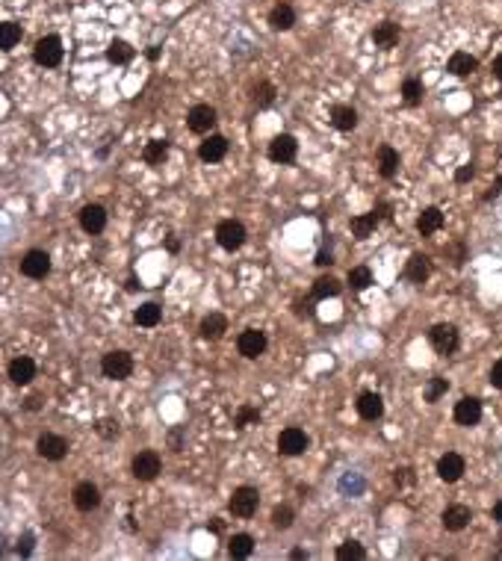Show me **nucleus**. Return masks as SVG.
<instances>
[{"instance_id": "nucleus-50", "label": "nucleus", "mask_w": 502, "mask_h": 561, "mask_svg": "<svg viewBox=\"0 0 502 561\" xmlns=\"http://www.w3.org/2000/svg\"><path fill=\"white\" fill-rule=\"evenodd\" d=\"M316 266H323V269H325V266H334V254L323 248V251L316 254Z\"/></svg>"}, {"instance_id": "nucleus-44", "label": "nucleus", "mask_w": 502, "mask_h": 561, "mask_svg": "<svg viewBox=\"0 0 502 561\" xmlns=\"http://www.w3.org/2000/svg\"><path fill=\"white\" fill-rule=\"evenodd\" d=\"M293 313L301 316V319H313V316H316L310 298H296V302H293Z\"/></svg>"}, {"instance_id": "nucleus-53", "label": "nucleus", "mask_w": 502, "mask_h": 561, "mask_svg": "<svg viewBox=\"0 0 502 561\" xmlns=\"http://www.w3.org/2000/svg\"><path fill=\"white\" fill-rule=\"evenodd\" d=\"M393 482H396V485H405V482H414V476H411V470H396Z\"/></svg>"}, {"instance_id": "nucleus-10", "label": "nucleus", "mask_w": 502, "mask_h": 561, "mask_svg": "<svg viewBox=\"0 0 502 561\" xmlns=\"http://www.w3.org/2000/svg\"><path fill=\"white\" fill-rule=\"evenodd\" d=\"M266 346H269V340H266V334L260 331V328H246L243 334L236 337V349H239V355L249 357V360L260 357V355L266 352Z\"/></svg>"}, {"instance_id": "nucleus-28", "label": "nucleus", "mask_w": 502, "mask_h": 561, "mask_svg": "<svg viewBox=\"0 0 502 561\" xmlns=\"http://www.w3.org/2000/svg\"><path fill=\"white\" fill-rule=\"evenodd\" d=\"M444 222H446V219H444V213H440L437 207H426L423 213L417 216V231L423 236H432V234H437L440 228H444Z\"/></svg>"}, {"instance_id": "nucleus-45", "label": "nucleus", "mask_w": 502, "mask_h": 561, "mask_svg": "<svg viewBox=\"0 0 502 561\" xmlns=\"http://www.w3.org/2000/svg\"><path fill=\"white\" fill-rule=\"evenodd\" d=\"M184 437H187V429H172V431H169V449H172V452H180V449H184Z\"/></svg>"}, {"instance_id": "nucleus-56", "label": "nucleus", "mask_w": 502, "mask_h": 561, "mask_svg": "<svg viewBox=\"0 0 502 561\" xmlns=\"http://www.w3.org/2000/svg\"><path fill=\"white\" fill-rule=\"evenodd\" d=\"M491 68H493V77H496V80H502V53L493 59V65H491Z\"/></svg>"}, {"instance_id": "nucleus-54", "label": "nucleus", "mask_w": 502, "mask_h": 561, "mask_svg": "<svg viewBox=\"0 0 502 561\" xmlns=\"http://www.w3.org/2000/svg\"><path fill=\"white\" fill-rule=\"evenodd\" d=\"M166 248H169V254H177V251H180V239H177L174 234L166 236Z\"/></svg>"}, {"instance_id": "nucleus-30", "label": "nucleus", "mask_w": 502, "mask_h": 561, "mask_svg": "<svg viewBox=\"0 0 502 561\" xmlns=\"http://www.w3.org/2000/svg\"><path fill=\"white\" fill-rule=\"evenodd\" d=\"M160 319H163V308H160L157 302H145V305H139V308H136V313H133V323H136V325H142V328H157V325H160Z\"/></svg>"}, {"instance_id": "nucleus-4", "label": "nucleus", "mask_w": 502, "mask_h": 561, "mask_svg": "<svg viewBox=\"0 0 502 561\" xmlns=\"http://www.w3.org/2000/svg\"><path fill=\"white\" fill-rule=\"evenodd\" d=\"M429 343H432V349H434L437 355L449 357V355H455L458 346H461V334H458V328H455L452 323H437V325L429 331Z\"/></svg>"}, {"instance_id": "nucleus-57", "label": "nucleus", "mask_w": 502, "mask_h": 561, "mask_svg": "<svg viewBox=\"0 0 502 561\" xmlns=\"http://www.w3.org/2000/svg\"><path fill=\"white\" fill-rule=\"evenodd\" d=\"M290 558H293V561H305V558H308V550H301V547H296V550L290 552Z\"/></svg>"}, {"instance_id": "nucleus-32", "label": "nucleus", "mask_w": 502, "mask_h": 561, "mask_svg": "<svg viewBox=\"0 0 502 561\" xmlns=\"http://www.w3.org/2000/svg\"><path fill=\"white\" fill-rule=\"evenodd\" d=\"M133 56H136V51H133L130 42H125V38H115V42H110V48H107V59L113 65H127Z\"/></svg>"}, {"instance_id": "nucleus-20", "label": "nucleus", "mask_w": 502, "mask_h": 561, "mask_svg": "<svg viewBox=\"0 0 502 561\" xmlns=\"http://www.w3.org/2000/svg\"><path fill=\"white\" fill-rule=\"evenodd\" d=\"M440 520H444V529L446 532H464L470 526V520H473V511L467 505H449Z\"/></svg>"}, {"instance_id": "nucleus-22", "label": "nucleus", "mask_w": 502, "mask_h": 561, "mask_svg": "<svg viewBox=\"0 0 502 561\" xmlns=\"http://www.w3.org/2000/svg\"><path fill=\"white\" fill-rule=\"evenodd\" d=\"M476 68H479V59L473 53H467V51H455L449 56V63H446V71L452 77H470Z\"/></svg>"}, {"instance_id": "nucleus-38", "label": "nucleus", "mask_w": 502, "mask_h": 561, "mask_svg": "<svg viewBox=\"0 0 502 561\" xmlns=\"http://www.w3.org/2000/svg\"><path fill=\"white\" fill-rule=\"evenodd\" d=\"M364 558H367V550L357 540H343L337 547V561H364Z\"/></svg>"}, {"instance_id": "nucleus-60", "label": "nucleus", "mask_w": 502, "mask_h": 561, "mask_svg": "<svg viewBox=\"0 0 502 561\" xmlns=\"http://www.w3.org/2000/svg\"><path fill=\"white\" fill-rule=\"evenodd\" d=\"M127 290H130V293H136V290H139V280H136V278H130V280H127Z\"/></svg>"}, {"instance_id": "nucleus-12", "label": "nucleus", "mask_w": 502, "mask_h": 561, "mask_svg": "<svg viewBox=\"0 0 502 561\" xmlns=\"http://www.w3.org/2000/svg\"><path fill=\"white\" fill-rule=\"evenodd\" d=\"M36 452L42 455L45 461H63L68 455V440L63 434H51L45 431L42 437L36 440Z\"/></svg>"}, {"instance_id": "nucleus-31", "label": "nucleus", "mask_w": 502, "mask_h": 561, "mask_svg": "<svg viewBox=\"0 0 502 561\" xmlns=\"http://www.w3.org/2000/svg\"><path fill=\"white\" fill-rule=\"evenodd\" d=\"M343 293V284L334 275H323L313 280V302H323V298H337Z\"/></svg>"}, {"instance_id": "nucleus-33", "label": "nucleus", "mask_w": 502, "mask_h": 561, "mask_svg": "<svg viewBox=\"0 0 502 561\" xmlns=\"http://www.w3.org/2000/svg\"><path fill=\"white\" fill-rule=\"evenodd\" d=\"M169 157V142L166 139H151V142L142 148V159L148 166H163Z\"/></svg>"}, {"instance_id": "nucleus-51", "label": "nucleus", "mask_w": 502, "mask_h": 561, "mask_svg": "<svg viewBox=\"0 0 502 561\" xmlns=\"http://www.w3.org/2000/svg\"><path fill=\"white\" fill-rule=\"evenodd\" d=\"M499 195H502V174H499V180H496V184H493V187L485 192V201H493V198H499Z\"/></svg>"}, {"instance_id": "nucleus-59", "label": "nucleus", "mask_w": 502, "mask_h": 561, "mask_svg": "<svg viewBox=\"0 0 502 561\" xmlns=\"http://www.w3.org/2000/svg\"><path fill=\"white\" fill-rule=\"evenodd\" d=\"M493 520L502 526V503H496V505H493Z\"/></svg>"}, {"instance_id": "nucleus-7", "label": "nucleus", "mask_w": 502, "mask_h": 561, "mask_svg": "<svg viewBox=\"0 0 502 561\" xmlns=\"http://www.w3.org/2000/svg\"><path fill=\"white\" fill-rule=\"evenodd\" d=\"M21 275L33 278V280H45L51 275V254L42 248H30L21 257Z\"/></svg>"}, {"instance_id": "nucleus-25", "label": "nucleus", "mask_w": 502, "mask_h": 561, "mask_svg": "<svg viewBox=\"0 0 502 561\" xmlns=\"http://www.w3.org/2000/svg\"><path fill=\"white\" fill-rule=\"evenodd\" d=\"M399 36H402L399 24H393V21H381V24H375V30H372V42H375V48L390 51V48H396V45H399Z\"/></svg>"}, {"instance_id": "nucleus-15", "label": "nucleus", "mask_w": 502, "mask_h": 561, "mask_svg": "<svg viewBox=\"0 0 502 561\" xmlns=\"http://www.w3.org/2000/svg\"><path fill=\"white\" fill-rule=\"evenodd\" d=\"M225 154H228V139H225V136H219V133H210V136L204 139V142L198 145V157H201V163H222Z\"/></svg>"}, {"instance_id": "nucleus-48", "label": "nucleus", "mask_w": 502, "mask_h": 561, "mask_svg": "<svg viewBox=\"0 0 502 561\" xmlns=\"http://www.w3.org/2000/svg\"><path fill=\"white\" fill-rule=\"evenodd\" d=\"M491 384H493L496 390H502V357L491 367Z\"/></svg>"}, {"instance_id": "nucleus-40", "label": "nucleus", "mask_w": 502, "mask_h": 561, "mask_svg": "<svg viewBox=\"0 0 502 561\" xmlns=\"http://www.w3.org/2000/svg\"><path fill=\"white\" fill-rule=\"evenodd\" d=\"M293 520H296V511H293L290 505H275V508H272V526H275V529H281V532L290 529Z\"/></svg>"}, {"instance_id": "nucleus-41", "label": "nucleus", "mask_w": 502, "mask_h": 561, "mask_svg": "<svg viewBox=\"0 0 502 561\" xmlns=\"http://www.w3.org/2000/svg\"><path fill=\"white\" fill-rule=\"evenodd\" d=\"M251 423H260V411L257 408H251V405H243L236 411V419H234V426L243 431V429H249Z\"/></svg>"}, {"instance_id": "nucleus-16", "label": "nucleus", "mask_w": 502, "mask_h": 561, "mask_svg": "<svg viewBox=\"0 0 502 561\" xmlns=\"http://www.w3.org/2000/svg\"><path fill=\"white\" fill-rule=\"evenodd\" d=\"M479 419H481V402L476 396H464L455 405V423L464 429H473V426H479Z\"/></svg>"}, {"instance_id": "nucleus-2", "label": "nucleus", "mask_w": 502, "mask_h": 561, "mask_svg": "<svg viewBox=\"0 0 502 561\" xmlns=\"http://www.w3.org/2000/svg\"><path fill=\"white\" fill-rule=\"evenodd\" d=\"M63 56H66V48H63V38L59 36H42L36 42V48H33V59H36V65H42V68H56L59 63H63Z\"/></svg>"}, {"instance_id": "nucleus-6", "label": "nucleus", "mask_w": 502, "mask_h": 561, "mask_svg": "<svg viewBox=\"0 0 502 561\" xmlns=\"http://www.w3.org/2000/svg\"><path fill=\"white\" fill-rule=\"evenodd\" d=\"M308 446H310V437H308V431H305V429H298V426H287L284 431L278 434V452H281V455H287V458L305 455V452H308Z\"/></svg>"}, {"instance_id": "nucleus-37", "label": "nucleus", "mask_w": 502, "mask_h": 561, "mask_svg": "<svg viewBox=\"0 0 502 561\" xmlns=\"http://www.w3.org/2000/svg\"><path fill=\"white\" fill-rule=\"evenodd\" d=\"M346 280H349V287L355 293H364V290L372 287V269L370 266H352L349 275H346Z\"/></svg>"}, {"instance_id": "nucleus-29", "label": "nucleus", "mask_w": 502, "mask_h": 561, "mask_svg": "<svg viewBox=\"0 0 502 561\" xmlns=\"http://www.w3.org/2000/svg\"><path fill=\"white\" fill-rule=\"evenodd\" d=\"M331 125H334L337 130H343V133L355 130V127H357V110H355V107H349V104H337V107H331Z\"/></svg>"}, {"instance_id": "nucleus-1", "label": "nucleus", "mask_w": 502, "mask_h": 561, "mask_svg": "<svg viewBox=\"0 0 502 561\" xmlns=\"http://www.w3.org/2000/svg\"><path fill=\"white\" fill-rule=\"evenodd\" d=\"M100 372H104V378H110V382H125V378L133 375V355L125 349L107 352L100 357Z\"/></svg>"}, {"instance_id": "nucleus-21", "label": "nucleus", "mask_w": 502, "mask_h": 561, "mask_svg": "<svg viewBox=\"0 0 502 561\" xmlns=\"http://www.w3.org/2000/svg\"><path fill=\"white\" fill-rule=\"evenodd\" d=\"M9 378H12V384H18V387L30 384L33 378H36V364H33V357H27V355L15 357L12 364H9Z\"/></svg>"}, {"instance_id": "nucleus-3", "label": "nucleus", "mask_w": 502, "mask_h": 561, "mask_svg": "<svg viewBox=\"0 0 502 561\" xmlns=\"http://www.w3.org/2000/svg\"><path fill=\"white\" fill-rule=\"evenodd\" d=\"M257 508H260V491H257V488L243 485V488H236V491L231 493L228 511H231L234 517L249 520V517H254V514H257Z\"/></svg>"}, {"instance_id": "nucleus-23", "label": "nucleus", "mask_w": 502, "mask_h": 561, "mask_svg": "<svg viewBox=\"0 0 502 561\" xmlns=\"http://www.w3.org/2000/svg\"><path fill=\"white\" fill-rule=\"evenodd\" d=\"M225 331H228L225 313H207L204 319H201V325H198V334L204 337V340H222Z\"/></svg>"}, {"instance_id": "nucleus-19", "label": "nucleus", "mask_w": 502, "mask_h": 561, "mask_svg": "<svg viewBox=\"0 0 502 561\" xmlns=\"http://www.w3.org/2000/svg\"><path fill=\"white\" fill-rule=\"evenodd\" d=\"M71 499H74V505H77L80 511H95V508L100 505V491H98V485H92V482H80V485L74 488Z\"/></svg>"}, {"instance_id": "nucleus-47", "label": "nucleus", "mask_w": 502, "mask_h": 561, "mask_svg": "<svg viewBox=\"0 0 502 561\" xmlns=\"http://www.w3.org/2000/svg\"><path fill=\"white\" fill-rule=\"evenodd\" d=\"M473 177H476V166H473V163L458 166V172H455V184H467V180H473Z\"/></svg>"}, {"instance_id": "nucleus-5", "label": "nucleus", "mask_w": 502, "mask_h": 561, "mask_svg": "<svg viewBox=\"0 0 502 561\" xmlns=\"http://www.w3.org/2000/svg\"><path fill=\"white\" fill-rule=\"evenodd\" d=\"M246 225L236 222V219H225V222L216 225V243L222 246L225 251H239L246 246Z\"/></svg>"}, {"instance_id": "nucleus-18", "label": "nucleus", "mask_w": 502, "mask_h": 561, "mask_svg": "<svg viewBox=\"0 0 502 561\" xmlns=\"http://www.w3.org/2000/svg\"><path fill=\"white\" fill-rule=\"evenodd\" d=\"M402 275H405V280H411V284H426L432 278V260L426 254H411Z\"/></svg>"}, {"instance_id": "nucleus-39", "label": "nucleus", "mask_w": 502, "mask_h": 561, "mask_svg": "<svg viewBox=\"0 0 502 561\" xmlns=\"http://www.w3.org/2000/svg\"><path fill=\"white\" fill-rule=\"evenodd\" d=\"M446 390H449V382L444 375H434V378H429V384H426V390H423V399L429 405H434L440 396H446Z\"/></svg>"}, {"instance_id": "nucleus-36", "label": "nucleus", "mask_w": 502, "mask_h": 561, "mask_svg": "<svg viewBox=\"0 0 502 561\" xmlns=\"http://www.w3.org/2000/svg\"><path fill=\"white\" fill-rule=\"evenodd\" d=\"M423 95H426V89H423V80L408 77L405 83H402V101H405L408 107H419V104H423Z\"/></svg>"}, {"instance_id": "nucleus-26", "label": "nucleus", "mask_w": 502, "mask_h": 561, "mask_svg": "<svg viewBox=\"0 0 502 561\" xmlns=\"http://www.w3.org/2000/svg\"><path fill=\"white\" fill-rule=\"evenodd\" d=\"M381 225V216L372 210V213H364V216H352V222H349V231H352V236L355 239H370L372 236V231Z\"/></svg>"}, {"instance_id": "nucleus-55", "label": "nucleus", "mask_w": 502, "mask_h": 561, "mask_svg": "<svg viewBox=\"0 0 502 561\" xmlns=\"http://www.w3.org/2000/svg\"><path fill=\"white\" fill-rule=\"evenodd\" d=\"M27 411H38V408H42V396H38V393H33L30 399H27V405H24Z\"/></svg>"}, {"instance_id": "nucleus-52", "label": "nucleus", "mask_w": 502, "mask_h": 561, "mask_svg": "<svg viewBox=\"0 0 502 561\" xmlns=\"http://www.w3.org/2000/svg\"><path fill=\"white\" fill-rule=\"evenodd\" d=\"M207 529H210L213 535H222V532H225V520H222V517H213L210 523H207Z\"/></svg>"}, {"instance_id": "nucleus-14", "label": "nucleus", "mask_w": 502, "mask_h": 561, "mask_svg": "<svg viewBox=\"0 0 502 561\" xmlns=\"http://www.w3.org/2000/svg\"><path fill=\"white\" fill-rule=\"evenodd\" d=\"M355 408H357L360 419H367V423H375V419L385 416V399H381L378 393H372V390H364V393L357 396Z\"/></svg>"}, {"instance_id": "nucleus-35", "label": "nucleus", "mask_w": 502, "mask_h": 561, "mask_svg": "<svg viewBox=\"0 0 502 561\" xmlns=\"http://www.w3.org/2000/svg\"><path fill=\"white\" fill-rule=\"evenodd\" d=\"M251 552H254V538H251V535L239 532V535H234V538L228 540V555H231V558H249Z\"/></svg>"}, {"instance_id": "nucleus-42", "label": "nucleus", "mask_w": 502, "mask_h": 561, "mask_svg": "<svg viewBox=\"0 0 502 561\" xmlns=\"http://www.w3.org/2000/svg\"><path fill=\"white\" fill-rule=\"evenodd\" d=\"M95 431H98V437H104V440H115L122 429H118V419L104 416V419H98V423H95Z\"/></svg>"}, {"instance_id": "nucleus-49", "label": "nucleus", "mask_w": 502, "mask_h": 561, "mask_svg": "<svg viewBox=\"0 0 502 561\" xmlns=\"http://www.w3.org/2000/svg\"><path fill=\"white\" fill-rule=\"evenodd\" d=\"M375 213L381 216V222H390V219H393V207H390L387 201H381V204H375Z\"/></svg>"}, {"instance_id": "nucleus-46", "label": "nucleus", "mask_w": 502, "mask_h": 561, "mask_svg": "<svg viewBox=\"0 0 502 561\" xmlns=\"http://www.w3.org/2000/svg\"><path fill=\"white\" fill-rule=\"evenodd\" d=\"M33 547H36V538L27 532V535H21V538H18V555H33Z\"/></svg>"}, {"instance_id": "nucleus-8", "label": "nucleus", "mask_w": 502, "mask_h": 561, "mask_svg": "<svg viewBox=\"0 0 502 561\" xmlns=\"http://www.w3.org/2000/svg\"><path fill=\"white\" fill-rule=\"evenodd\" d=\"M130 470H133V478H139V482H154L160 470H163V461H160V455L154 449H142L133 458Z\"/></svg>"}, {"instance_id": "nucleus-34", "label": "nucleus", "mask_w": 502, "mask_h": 561, "mask_svg": "<svg viewBox=\"0 0 502 561\" xmlns=\"http://www.w3.org/2000/svg\"><path fill=\"white\" fill-rule=\"evenodd\" d=\"M21 36H24L21 24H15V21H4V24H0V51L9 53L18 42H21Z\"/></svg>"}, {"instance_id": "nucleus-58", "label": "nucleus", "mask_w": 502, "mask_h": 561, "mask_svg": "<svg viewBox=\"0 0 502 561\" xmlns=\"http://www.w3.org/2000/svg\"><path fill=\"white\" fill-rule=\"evenodd\" d=\"M160 53H163V51H160V45H151V48H148V59H151V63H157Z\"/></svg>"}, {"instance_id": "nucleus-43", "label": "nucleus", "mask_w": 502, "mask_h": 561, "mask_svg": "<svg viewBox=\"0 0 502 561\" xmlns=\"http://www.w3.org/2000/svg\"><path fill=\"white\" fill-rule=\"evenodd\" d=\"M251 98H254L257 107H269V104L275 101V86H272V83H260V86H254Z\"/></svg>"}, {"instance_id": "nucleus-27", "label": "nucleus", "mask_w": 502, "mask_h": 561, "mask_svg": "<svg viewBox=\"0 0 502 561\" xmlns=\"http://www.w3.org/2000/svg\"><path fill=\"white\" fill-rule=\"evenodd\" d=\"M293 24H296V9H293L290 4L272 6V12H269V27H272L275 33H287V30H293Z\"/></svg>"}, {"instance_id": "nucleus-24", "label": "nucleus", "mask_w": 502, "mask_h": 561, "mask_svg": "<svg viewBox=\"0 0 502 561\" xmlns=\"http://www.w3.org/2000/svg\"><path fill=\"white\" fill-rule=\"evenodd\" d=\"M399 166H402L399 151H396L393 145H381V148H378V174L385 177V180H393L396 172H399Z\"/></svg>"}, {"instance_id": "nucleus-9", "label": "nucleus", "mask_w": 502, "mask_h": 561, "mask_svg": "<svg viewBox=\"0 0 502 561\" xmlns=\"http://www.w3.org/2000/svg\"><path fill=\"white\" fill-rule=\"evenodd\" d=\"M266 154H269L272 163H281V166L293 163L296 154H298V142H296V136H290V133H278V136L272 139V142H269Z\"/></svg>"}, {"instance_id": "nucleus-13", "label": "nucleus", "mask_w": 502, "mask_h": 561, "mask_svg": "<svg viewBox=\"0 0 502 561\" xmlns=\"http://www.w3.org/2000/svg\"><path fill=\"white\" fill-rule=\"evenodd\" d=\"M464 470H467V464H464V458H461L458 452H446V455L437 458V478H440V482L452 485V482H458V478L464 476Z\"/></svg>"}, {"instance_id": "nucleus-11", "label": "nucleus", "mask_w": 502, "mask_h": 561, "mask_svg": "<svg viewBox=\"0 0 502 561\" xmlns=\"http://www.w3.org/2000/svg\"><path fill=\"white\" fill-rule=\"evenodd\" d=\"M216 110L210 107V104H195L189 112H187V127L192 130V133H198V136H204V133H210L213 127H216Z\"/></svg>"}, {"instance_id": "nucleus-17", "label": "nucleus", "mask_w": 502, "mask_h": 561, "mask_svg": "<svg viewBox=\"0 0 502 561\" xmlns=\"http://www.w3.org/2000/svg\"><path fill=\"white\" fill-rule=\"evenodd\" d=\"M80 228H83L86 234L98 236L100 231L107 228V210L100 204H86L83 210H80Z\"/></svg>"}]
</instances>
